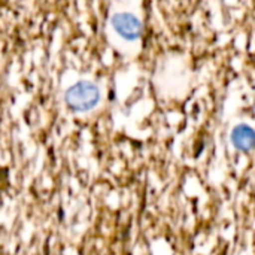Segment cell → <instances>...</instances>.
I'll use <instances>...</instances> for the list:
<instances>
[{
	"instance_id": "6da1fadb",
	"label": "cell",
	"mask_w": 255,
	"mask_h": 255,
	"mask_svg": "<svg viewBox=\"0 0 255 255\" xmlns=\"http://www.w3.org/2000/svg\"><path fill=\"white\" fill-rule=\"evenodd\" d=\"M66 105L76 112H85L93 109L100 100V90L90 81H79L72 85L64 94Z\"/></svg>"
},
{
	"instance_id": "3957f363",
	"label": "cell",
	"mask_w": 255,
	"mask_h": 255,
	"mask_svg": "<svg viewBox=\"0 0 255 255\" xmlns=\"http://www.w3.org/2000/svg\"><path fill=\"white\" fill-rule=\"evenodd\" d=\"M232 143L236 149L248 152L255 148V130L247 124H239L232 130Z\"/></svg>"
},
{
	"instance_id": "7a4b0ae2",
	"label": "cell",
	"mask_w": 255,
	"mask_h": 255,
	"mask_svg": "<svg viewBox=\"0 0 255 255\" xmlns=\"http://www.w3.org/2000/svg\"><path fill=\"white\" fill-rule=\"evenodd\" d=\"M111 22H112V27L115 28V31L127 40H134L142 34V24H140L139 18L128 12L115 13L112 16Z\"/></svg>"
}]
</instances>
